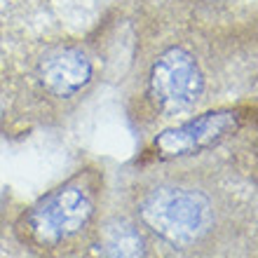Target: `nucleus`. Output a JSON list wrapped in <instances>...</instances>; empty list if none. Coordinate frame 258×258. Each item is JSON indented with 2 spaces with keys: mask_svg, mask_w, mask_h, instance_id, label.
<instances>
[{
  "mask_svg": "<svg viewBox=\"0 0 258 258\" xmlns=\"http://www.w3.org/2000/svg\"><path fill=\"white\" fill-rule=\"evenodd\" d=\"M237 127L239 115L235 110H214V113H204L181 127L167 129L164 134L155 139L153 148H155V155L164 157V160L195 155V153H202V150L216 146L218 141H223Z\"/></svg>",
  "mask_w": 258,
  "mask_h": 258,
  "instance_id": "4",
  "label": "nucleus"
},
{
  "mask_svg": "<svg viewBox=\"0 0 258 258\" xmlns=\"http://www.w3.org/2000/svg\"><path fill=\"white\" fill-rule=\"evenodd\" d=\"M99 251L103 258H146V242L129 221L113 218L99 232Z\"/></svg>",
  "mask_w": 258,
  "mask_h": 258,
  "instance_id": "6",
  "label": "nucleus"
},
{
  "mask_svg": "<svg viewBox=\"0 0 258 258\" xmlns=\"http://www.w3.org/2000/svg\"><path fill=\"white\" fill-rule=\"evenodd\" d=\"M42 87L54 96H73L92 80V63L82 49L63 47L47 54L38 66Z\"/></svg>",
  "mask_w": 258,
  "mask_h": 258,
  "instance_id": "5",
  "label": "nucleus"
},
{
  "mask_svg": "<svg viewBox=\"0 0 258 258\" xmlns=\"http://www.w3.org/2000/svg\"><path fill=\"white\" fill-rule=\"evenodd\" d=\"M94 190L85 181H71L47 195L28 216V232L40 244H59L89 223Z\"/></svg>",
  "mask_w": 258,
  "mask_h": 258,
  "instance_id": "2",
  "label": "nucleus"
},
{
  "mask_svg": "<svg viewBox=\"0 0 258 258\" xmlns=\"http://www.w3.org/2000/svg\"><path fill=\"white\" fill-rule=\"evenodd\" d=\"M204 78L195 56L181 47H171L157 56L150 71V99L162 113H181L202 96Z\"/></svg>",
  "mask_w": 258,
  "mask_h": 258,
  "instance_id": "3",
  "label": "nucleus"
},
{
  "mask_svg": "<svg viewBox=\"0 0 258 258\" xmlns=\"http://www.w3.org/2000/svg\"><path fill=\"white\" fill-rule=\"evenodd\" d=\"M143 225L174 246L192 244L209 230L214 211L209 197L190 188L162 185L150 190L139 204Z\"/></svg>",
  "mask_w": 258,
  "mask_h": 258,
  "instance_id": "1",
  "label": "nucleus"
}]
</instances>
